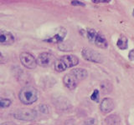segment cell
<instances>
[{
    "label": "cell",
    "instance_id": "cell-1",
    "mask_svg": "<svg viewBox=\"0 0 134 125\" xmlns=\"http://www.w3.org/2000/svg\"><path fill=\"white\" fill-rule=\"evenodd\" d=\"M39 98V93L35 88L32 86H26L20 90L19 93V98L21 103L26 105H29L37 101Z\"/></svg>",
    "mask_w": 134,
    "mask_h": 125
},
{
    "label": "cell",
    "instance_id": "cell-2",
    "mask_svg": "<svg viewBox=\"0 0 134 125\" xmlns=\"http://www.w3.org/2000/svg\"><path fill=\"white\" fill-rule=\"evenodd\" d=\"M79 59L75 55H65L60 58V59L56 60L54 63V69L57 72H63L67 68H72V67L77 65Z\"/></svg>",
    "mask_w": 134,
    "mask_h": 125
},
{
    "label": "cell",
    "instance_id": "cell-3",
    "mask_svg": "<svg viewBox=\"0 0 134 125\" xmlns=\"http://www.w3.org/2000/svg\"><path fill=\"white\" fill-rule=\"evenodd\" d=\"M14 118L22 121H33L36 118L37 112L32 108H20L13 114Z\"/></svg>",
    "mask_w": 134,
    "mask_h": 125
},
{
    "label": "cell",
    "instance_id": "cell-4",
    "mask_svg": "<svg viewBox=\"0 0 134 125\" xmlns=\"http://www.w3.org/2000/svg\"><path fill=\"white\" fill-rule=\"evenodd\" d=\"M81 54H82V57L87 61L98 63V64H100V63H102L103 61L102 54L98 53L97 51H96V50H93L89 48H84L81 52Z\"/></svg>",
    "mask_w": 134,
    "mask_h": 125
},
{
    "label": "cell",
    "instance_id": "cell-5",
    "mask_svg": "<svg viewBox=\"0 0 134 125\" xmlns=\"http://www.w3.org/2000/svg\"><path fill=\"white\" fill-rule=\"evenodd\" d=\"M19 59L21 64H22L25 68L29 69H34L37 66V61L36 58L34 57L31 53L24 52L21 53L19 55Z\"/></svg>",
    "mask_w": 134,
    "mask_h": 125
},
{
    "label": "cell",
    "instance_id": "cell-6",
    "mask_svg": "<svg viewBox=\"0 0 134 125\" xmlns=\"http://www.w3.org/2000/svg\"><path fill=\"white\" fill-rule=\"evenodd\" d=\"M37 64L41 67H49L56 62L55 58L49 53H42L36 58Z\"/></svg>",
    "mask_w": 134,
    "mask_h": 125
},
{
    "label": "cell",
    "instance_id": "cell-7",
    "mask_svg": "<svg viewBox=\"0 0 134 125\" xmlns=\"http://www.w3.org/2000/svg\"><path fill=\"white\" fill-rule=\"evenodd\" d=\"M15 38L10 32L0 30V45H11L14 43Z\"/></svg>",
    "mask_w": 134,
    "mask_h": 125
},
{
    "label": "cell",
    "instance_id": "cell-8",
    "mask_svg": "<svg viewBox=\"0 0 134 125\" xmlns=\"http://www.w3.org/2000/svg\"><path fill=\"white\" fill-rule=\"evenodd\" d=\"M115 104L113 100L110 98H105L100 104V109L103 114H109L114 109Z\"/></svg>",
    "mask_w": 134,
    "mask_h": 125
},
{
    "label": "cell",
    "instance_id": "cell-9",
    "mask_svg": "<svg viewBox=\"0 0 134 125\" xmlns=\"http://www.w3.org/2000/svg\"><path fill=\"white\" fill-rule=\"evenodd\" d=\"M63 82H64L65 87L68 88L69 89H75L77 87V84L79 83L77 78L70 73L65 75V77L63 78Z\"/></svg>",
    "mask_w": 134,
    "mask_h": 125
},
{
    "label": "cell",
    "instance_id": "cell-10",
    "mask_svg": "<svg viewBox=\"0 0 134 125\" xmlns=\"http://www.w3.org/2000/svg\"><path fill=\"white\" fill-rule=\"evenodd\" d=\"M65 34H66V30L64 28H60V31L57 34H55L54 37L50 38V39L45 41L49 42V43H60V42H62L63 39H64Z\"/></svg>",
    "mask_w": 134,
    "mask_h": 125
},
{
    "label": "cell",
    "instance_id": "cell-11",
    "mask_svg": "<svg viewBox=\"0 0 134 125\" xmlns=\"http://www.w3.org/2000/svg\"><path fill=\"white\" fill-rule=\"evenodd\" d=\"M70 73H72L74 76L77 78V80L80 82L81 80H84L86 77H87V71L84 68H75L73 69L72 71L70 72Z\"/></svg>",
    "mask_w": 134,
    "mask_h": 125
},
{
    "label": "cell",
    "instance_id": "cell-12",
    "mask_svg": "<svg viewBox=\"0 0 134 125\" xmlns=\"http://www.w3.org/2000/svg\"><path fill=\"white\" fill-rule=\"evenodd\" d=\"M94 43L97 46V47H99L100 48H107V46H108V43H107V41L106 39V38H105L102 34L99 33H98L97 36H96V38Z\"/></svg>",
    "mask_w": 134,
    "mask_h": 125
},
{
    "label": "cell",
    "instance_id": "cell-13",
    "mask_svg": "<svg viewBox=\"0 0 134 125\" xmlns=\"http://www.w3.org/2000/svg\"><path fill=\"white\" fill-rule=\"evenodd\" d=\"M100 88H102V91L104 94L110 93L112 90V85L110 81H103L100 83Z\"/></svg>",
    "mask_w": 134,
    "mask_h": 125
},
{
    "label": "cell",
    "instance_id": "cell-14",
    "mask_svg": "<svg viewBox=\"0 0 134 125\" xmlns=\"http://www.w3.org/2000/svg\"><path fill=\"white\" fill-rule=\"evenodd\" d=\"M116 45H117V47H118L121 50L127 49V46H128L127 39L124 35H121L120 38L118 39V40H117Z\"/></svg>",
    "mask_w": 134,
    "mask_h": 125
},
{
    "label": "cell",
    "instance_id": "cell-15",
    "mask_svg": "<svg viewBox=\"0 0 134 125\" xmlns=\"http://www.w3.org/2000/svg\"><path fill=\"white\" fill-rule=\"evenodd\" d=\"M106 123L109 125H119L120 124V118L117 115L112 114L106 118Z\"/></svg>",
    "mask_w": 134,
    "mask_h": 125
},
{
    "label": "cell",
    "instance_id": "cell-16",
    "mask_svg": "<svg viewBox=\"0 0 134 125\" xmlns=\"http://www.w3.org/2000/svg\"><path fill=\"white\" fill-rule=\"evenodd\" d=\"M98 33L96 32L93 28H88L87 29V39L91 43H94L96 36H97Z\"/></svg>",
    "mask_w": 134,
    "mask_h": 125
},
{
    "label": "cell",
    "instance_id": "cell-17",
    "mask_svg": "<svg viewBox=\"0 0 134 125\" xmlns=\"http://www.w3.org/2000/svg\"><path fill=\"white\" fill-rule=\"evenodd\" d=\"M11 105V101L7 98H0V108H6Z\"/></svg>",
    "mask_w": 134,
    "mask_h": 125
},
{
    "label": "cell",
    "instance_id": "cell-18",
    "mask_svg": "<svg viewBox=\"0 0 134 125\" xmlns=\"http://www.w3.org/2000/svg\"><path fill=\"white\" fill-rule=\"evenodd\" d=\"M91 99L92 101H95V102H99V99H100V93H99V91L97 89L94 90V92L92 93L91 96Z\"/></svg>",
    "mask_w": 134,
    "mask_h": 125
},
{
    "label": "cell",
    "instance_id": "cell-19",
    "mask_svg": "<svg viewBox=\"0 0 134 125\" xmlns=\"http://www.w3.org/2000/svg\"><path fill=\"white\" fill-rule=\"evenodd\" d=\"M40 111L42 113V114H49V107L46 104H42V105H40Z\"/></svg>",
    "mask_w": 134,
    "mask_h": 125
},
{
    "label": "cell",
    "instance_id": "cell-20",
    "mask_svg": "<svg viewBox=\"0 0 134 125\" xmlns=\"http://www.w3.org/2000/svg\"><path fill=\"white\" fill-rule=\"evenodd\" d=\"M84 125H97V123H96V120L95 118H89L85 121Z\"/></svg>",
    "mask_w": 134,
    "mask_h": 125
},
{
    "label": "cell",
    "instance_id": "cell-21",
    "mask_svg": "<svg viewBox=\"0 0 134 125\" xmlns=\"http://www.w3.org/2000/svg\"><path fill=\"white\" fill-rule=\"evenodd\" d=\"M72 5H79V6H85V3H83L81 1H72L71 2Z\"/></svg>",
    "mask_w": 134,
    "mask_h": 125
},
{
    "label": "cell",
    "instance_id": "cell-22",
    "mask_svg": "<svg viewBox=\"0 0 134 125\" xmlns=\"http://www.w3.org/2000/svg\"><path fill=\"white\" fill-rule=\"evenodd\" d=\"M5 61H6V58L2 55V53H0V64H4V62Z\"/></svg>",
    "mask_w": 134,
    "mask_h": 125
},
{
    "label": "cell",
    "instance_id": "cell-23",
    "mask_svg": "<svg viewBox=\"0 0 134 125\" xmlns=\"http://www.w3.org/2000/svg\"><path fill=\"white\" fill-rule=\"evenodd\" d=\"M129 59L134 60V49H132V51L129 53Z\"/></svg>",
    "mask_w": 134,
    "mask_h": 125
},
{
    "label": "cell",
    "instance_id": "cell-24",
    "mask_svg": "<svg viewBox=\"0 0 134 125\" xmlns=\"http://www.w3.org/2000/svg\"><path fill=\"white\" fill-rule=\"evenodd\" d=\"M0 125H16V124L14 123H12V122H6V123H1Z\"/></svg>",
    "mask_w": 134,
    "mask_h": 125
},
{
    "label": "cell",
    "instance_id": "cell-25",
    "mask_svg": "<svg viewBox=\"0 0 134 125\" xmlns=\"http://www.w3.org/2000/svg\"><path fill=\"white\" fill-rule=\"evenodd\" d=\"M92 2H93V3H109V1H104V0H103V1H100V0H96V1H92Z\"/></svg>",
    "mask_w": 134,
    "mask_h": 125
},
{
    "label": "cell",
    "instance_id": "cell-26",
    "mask_svg": "<svg viewBox=\"0 0 134 125\" xmlns=\"http://www.w3.org/2000/svg\"><path fill=\"white\" fill-rule=\"evenodd\" d=\"M132 15H133V17H134V8H133V11H132Z\"/></svg>",
    "mask_w": 134,
    "mask_h": 125
}]
</instances>
